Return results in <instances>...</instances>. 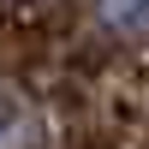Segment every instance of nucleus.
<instances>
[{"mask_svg": "<svg viewBox=\"0 0 149 149\" xmlns=\"http://www.w3.org/2000/svg\"><path fill=\"white\" fill-rule=\"evenodd\" d=\"M95 6H102V18H107L113 36H125V42H143L149 36V0H95Z\"/></svg>", "mask_w": 149, "mask_h": 149, "instance_id": "obj_1", "label": "nucleus"}, {"mask_svg": "<svg viewBox=\"0 0 149 149\" xmlns=\"http://www.w3.org/2000/svg\"><path fill=\"white\" fill-rule=\"evenodd\" d=\"M24 143H30V119L12 102H0V149H24Z\"/></svg>", "mask_w": 149, "mask_h": 149, "instance_id": "obj_2", "label": "nucleus"}]
</instances>
